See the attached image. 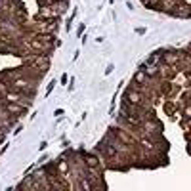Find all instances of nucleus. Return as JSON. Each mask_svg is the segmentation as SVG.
Instances as JSON below:
<instances>
[{
    "mask_svg": "<svg viewBox=\"0 0 191 191\" xmlns=\"http://www.w3.org/2000/svg\"><path fill=\"white\" fill-rule=\"evenodd\" d=\"M147 82V73L143 69H138L136 73H134V79H132V84H136V86H143Z\"/></svg>",
    "mask_w": 191,
    "mask_h": 191,
    "instance_id": "obj_1",
    "label": "nucleus"
},
{
    "mask_svg": "<svg viewBox=\"0 0 191 191\" xmlns=\"http://www.w3.org/2000/svg\"><path fill=\"white\" fill-rule=\"evenodd\" d=\"M143 4H145L147 8H153V10H159V4H161V0H141Z\"/></svg>",
    "mask_w": 191,
    "mask_h": 191,
    "instance_id": "obj_2",
    "label": "nucleus"
},
{
    "mask_svg": "<svg viewBox=\"0 0 191 191\" xmlns=\"http://www.w3.org/2000/svg\"><path fill=\"white\" fill-rule=\"evenodd\" d=\"M182 2H183L185 6H191V0H182Z\"/></svg>",
    "mask_w": 191,
    "mask_h": 191,
    "instance_id": "obj_3",
    "label": "nucleus"
}]
</instances>
